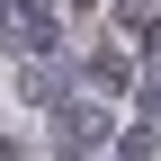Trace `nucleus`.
I'll list each match as a JSON object with an SVG mask.
<instances>
[{
  "instance_id": "nucleus-1",
  "label": "nucleus",
  "mask_w": 161,
  "mask_h": 161,
  "mask_svg": "<svg viewBox=\"0 0 161 161\" xmlns=\"http://www.w3.org/2000/svg\"><path fill=\"white\" fill-rule=\"evenodd\" d=\"M98 125H108L98 108H63V134H72V143H98Z\"/></svg>"
},
{
  "instance_id": "nucleus-2",
  "label": "nucleus",
  "mask_w": 161,
  "mask_h": 161,
  "mask_svg": "<svg viewBox=\"0 0 161 161\" xmlns=\"http://www.w3.org/2000/svg\"><path fill=\"white\" fill-rule=\"evenodd\" d=\"M152 63H161V27H152Z\"/></svg>"
}]
</instances>
